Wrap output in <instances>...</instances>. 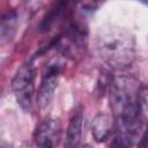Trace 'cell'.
<instances>
[{
  "label": "cell",
  "mask_w": 148,
  "mask_h": 148,
  "mask_svg": "<svg viewBox=\"0 0 148 148\" xmlns=\"http://www.w3.org/2000/svg\"><path fill=\"white\" fill-rule=\"evenodd\" d=\"M22 148H31V147H22Z\"/></svg>",
  "instance_id": "11"
},
{
  "label": "cell",
  "mask_w": 148,
  "mask_h": 148,
  "mask_svg": "<svg viewBox=\"0 0 148 148\" xmlns=\"http://www.w3.org/2000/svg\"><path fill=\"white\" fill-rule=\"evenodd\" d=\"M66 2H58V3H56L52 8H51V10L44 16V18H43V21L40 22V24H39V30L40 31H47V30H50L51 29V27L53 25V23L58 20V17L61 15V12H62V9L66 7Z\"/></svg>",
  "instance_id": "8"
},
{
  "label": "cell",
  "mask_w": 148,
  "mask_h": 148,
  "mask_svg": "<svg viewBox=\"0 0 148 148\" xmlns=\"http://www.w3.org/2000/svg\"><path fill=\"white\" fill-rule=\"evenodd\" d=\"M94 44L98 57L113 69H125L135 59V38L125 28L99 27Z\"/></svg>",
  "instance_id": "1"
},
{
  "label": "cell",
  "mask_w": 148,
  "mask_h": 148,
  "mask_svg": "<svg viewBox=\"0 0 148 148\" xmlns=\"http://www.w3.org/2000/svg\"><path fill=\"white\" fill-rule=\"evenodd\" d=\"M146 148H148V147H146Z\"/></svg>",
  "instance_id": "12"
},
{
  "label": "cell",
  "mask_w": 148,
  "mask_h": 148,
  "mask_svg": "<svg viewBox=\"0 0 148 148\" xmlns=\"http://www.w3.org/2000/svg\"><path fill=\"white\" fill-rule=\"evenodd\" d=\"M138 106L142 120L148 121V87H140L138 92Z\"/></svg>",
  "instance_id": "9"
},
{
  "label": "cell",
  "mask_w": 148,
  "mask_h": 148,
  "mask_svg": "<svg viewBox=\"0 0 148 148\" xmlns=\"http://www.w3.org/2000/svg\"><path fill=\"white\" fill-rule=\"evenodd\" d=\"M17 15L14 10L7 12L1 16L0 21V40L1 44L10 42L16 32Z\"/></svg>",
  "instance_id": "7"
},
{
  "label": "cell",
  "mask_w": 148,
  "mask_h": 148,
  "mask_svg": "<svg viewBox=\"0 0 148 148\" xmlns=\"http://www.w3.org/2000/svg\"><path fill=\"white\" fill-rule=\"evenodd\" d=\"M82 148H92V147H91V146H89V145H84Z\"/></svg>",
  "instance_id": "10"
},
{
  "label": "cell",
  "mask_w": 148,
  "mask_h": 148,
  "mask_svg": "<svg viewBox=\"0 0 148 148\" xmlns=\"http://www.w3.org/2000/svg\"><path fill=\"white\" fill-rule=\"evenodd\" d=\"M59 73H60V66L58 62L50 64L46 71L44 72L36 97L37 105L40 110L47 109L52 103L59 82Z\"/></svg>",
  "instance_id": "3"
},
{
  "label": "cell",
  "mask_w": 148,
  "mask_h": 148,
  "mask_svg": "<svg viewBox=\"0 0 148 148\" xmlns=\"http://www.w3.org/2000/svg\"><path fill=\"white\" fill-rule=\"evenodd\" d=\"M61 124L56 118H46L34 131V142L37 148H54L60 141Z\"/></svg>",
  "instance_id": "4"
},
{
  "label": "cell",
  "mask_w": 148,
  "mask_h": 148,
  "mask_svg": "<svg viewBox=\"0 0 148 148\" xmlns=\"http://www.w3.org/2000/svg\"><path fill=\"white\" fill-rule=\"evenodd\" d=\"M81 135H82V112L77 111L71 117L68 121L64 147L77 148L81 141Z\"/></svg>",
  "instance_id": "6"
},
{
  "label": "cell",
  "mask_w": 148,
  "mask_h": 148,
  "mask_svg": "<svg viewBox=\"0 0 148 148\" xmlns=\"http://www.w3.org/2000/svg\"><path fill=\"white\" fill-rule=\"evenodd\" d=\"M116 121L108 113H97L91 121V134L97 142L105 141L114 131Z\"/></svg>",
  "instance_id": "5"
},
{
  "label": "cell",
  "mask_w": 148,
  "mask_h": 148,
  "mask_svg": "<svg viewBox=\"0 0 148 148\" xmlns=\"http://www.w3.org/2000/svg\"><path fill=\"white\" fill-rule=\"evenodd\" d=\"M35 68L30 62L23 64L15 73L12 80V89L14 91L17 104L24 112L31 111L32 96L35 91Z\"/></svg>",
  "instance_id": "2"
}]
</instances>
